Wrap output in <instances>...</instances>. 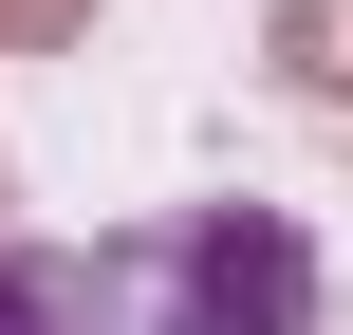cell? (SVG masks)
Masks as SVG:
<instances>
[{
    "mask_svg": "<svg viewBox=\"0 0 353 335\" xmlns=\"http://www.w3.org/2000/svg\"><path fill=\"white\" fill-rule=\"evenodd\" d=\"M112 280H130V335H316V242L279 205H168Z\"/></svg>",
    "mask_w": 353,
    "mask_h": 335,
    "instance_id": "cell-1",
    "label": "cell"
},
{
    "mask_svg": "<svg viewBox=\"0 0 353 335\" xmlns=\"http://www.w3.org/2000/svg\"><path fill=\"white\" fill-rule=\"evenodd\" d=\"M0 37H19V56H56V37H93V0H0Z\"/></svg>",
    "mask_w": 353,
    "mask_h": 335,
    "instance_id": "cell-4",
    "label": "cell"
},
{
    "mask_svg": "<svg viewBox=\"0 0 353 335\" xmlns=\"http://www.w3.org/2000/svg\"><path fill=\"white\" fill-rule=\"evenodd\" d=\"M261 56L298 93H353V0H261Z\"/></svg>",
    "mask_w": 353,
    "mask_h": 335,
    "instance_id": "cell-3",
    "label": "cell"
},
{
    "mask_svg": "<svg viewBox=\"0 0 353 335\" xmlns=\"http://www.w3.org/2000/svg\"><path fill=\"white\" fill-rule=\"evenodd\" d=\"M0 335H130V280L74 242H0Z\"/></svg>",
    "mask_w": 353,
    "mask_h": 335,
    "instance_id": "cell-2",
    "label": "cell"
}]
</instances>
